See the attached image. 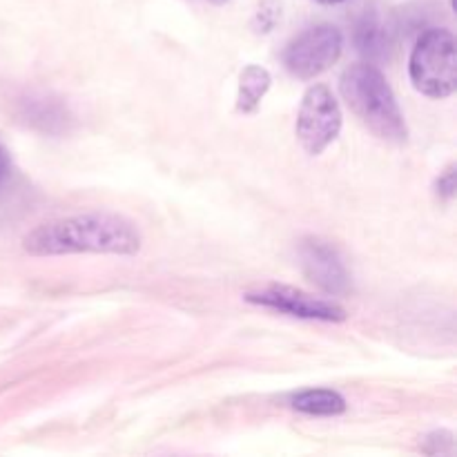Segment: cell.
I'll list each match as a JSON object with an SVG mask.
<instances>
[{"instance_id": "obj_1", "label": "cell", "mask_w": 457, "mask_h": 457, "mask_svg": "<svg viewBox=\"0 0 457 457\" xmlns=\"http://www.w3.org/2000/svg\"><path fill=\"white\" fill-rule=\"evenodd\" d=\"M34 257L54 254H134L141 250V232L129 219L114 212H83L38 226L22 239Z\"/></svg>"}, {"instance_id": "obj_2", "label": "cell", "mask_w": 457, "mask_h": 457, "mask_svg": "<svg viewBox=\"0 0 457 457\" xmlns=\"http://www.w3.org/2000/svg\"><path fill=\"white\" fill-rule=\"evenodd\" d=\"M339 92L353 114L382 141L404 143L409 137L404 114L386 76L369 62L346 67L339 79Z\"/></svg>"}, {"instance_id": "obj_3", "label": "cell", "mask_w": 457, "mask_h": 457, "mask_svg": "<svg viewBox=\"0 0 457 457\" xmlns=\"http://www.w3.org/2000/svg\"><path fill=\"white\" fill-rule=\"evenodd\" d=\"M411 83L431 98H449L457 89V43L449 29L433 27L415 43L409 58Z\"/></svg>"}, {"instance_id": "obj_4", "label": "cell", "mask_w": 457, "mask_h": 457, "mask_svg": "<svg viewBox=\"0 0 457 457\" xmlns=\"http://www.w3.org/2000/svg\"><path fill=\"white\" fill-rule=\"evenodd\" d=\"M342 107L326 85H312L303 94L302 107L297 114L299 143L308 154L317 156L339 137L342 132Z\"/></svg>"}, {"instance_id": "obj_5", "label": "cell", "mask_w": 457, "mask_h": 457, "mask_svg": "<svg viewBox=\"0 0 457 457\" xmlns=\"http://www.w3.org/2000/svg\"><path fill=\"white\" fill-rule=\"evenodd\" d=\"M344 49V36L335 25H315L297 36L284 52V65L293 76L311 80L324 74L339 61Z\"/></svg>"}, {"instance_id": "obj_6", "label": "cell", "mask_w": 457, "mask_h": 457, "mask_svg": "<svg viewBox=\"0 0 457 457\" xmlns=\"http://www.w3.org/2000/svg\"><path fill=\"white\" fill-rule=\"evenodd\" d=\"M245 302L257 303V306L272 308V311L286 312V315L299 317V320H317V321H344L346 311L339 303L328 299L312 297L303 290L293 286H268V288L254 290L245 295Z\"/></svg>"}, {"instance_id": "obj_7", "label": "cell", "mask_w": 457, "mask_h": 457, "mask_svg": "<svg viewBox=\"0 0 457 457\" xmlns=\"http://www.w3.org/2000/svg\"><path fill=\"white\" fill-rule=\"evenodd\" d=\"M299 263L303 268V275L328 295H342L348 290L346 268H344L337 250L330 248L326 241H302V245H299Z\"/></svg>"}, {"instance_id": "obj_8", "label": "cell", "mask_w": 457, "mask_h": 457, "mask_svg": "<svg viewBox=\"0 0 457 457\" xmlns=\"http://www.w3.org/2000/svg\"><path fill=\"white\" fill-rule=\"evenodd\" d=\"M272 85V76L266 67L248 65L239 76V89H237V112L241 114H254L262 105L263 96Z\"/></svg>"}, {"instance_id": "obj_9", "label": "cell", "mask_w": 457, "mask_h": 457, "mask_svg": "<svg viewBox=\"0 0 457 457\" xmlns=\"http://www.w3.org/2000/svg\"><path fill=\"white\" fill-rule=\"evenodd\" d=\"M293 409L306 415L330 418V415H342L346 411V400L330 388H311V391H303L293 397Z\"/></svg>"}, {"instance_id": "obj_10", "label": "cell", "mask_w": 457, "mask_h": 457, "mask_svg": "<svg viewBox=\"0 0 457 457\" xmlns=\"http://www.w3.org/2000/svg\"><path fill=\"white\" fill-rule=\"evenodd\" d=\"M284 16V0H259L253 16V29L257 34H270Z\"/></svg>"}, {"instance_id": "obj_11", "label": "cell", "mask_w": 457, "mask_h": 457, "mask_svg": "<svg viewBox=\"0 0 457 457\" xmlns=\"http://www.w3.org/2000/svg\"><path fill=\"white\" fill-rule=\"evenodd\" d=\"M382 27L375 18L366 16L364 21L357 27V45H360V52L369 54V56H375L382 47Z\"/></svg>"}, {"instance_id": "obj_12", "label": "cell", "mask_w": 457, "mask_h": 457, "mask_svg": "<svg viewBox=\"0 0 457 457\" xmlns=\"http://www.w3.org/2000/svg\"><path fill=\"white\" fill-rule=\"evenodd\" d=\"M437 192H440V196H445V199H451V196L455 195V168H449L442 174L440 181H437Z\"/></svg>"}, {"instance_id": "obj_13", "label": "cell", "mask_w": 457, "mask_h": 457, "mask_svg": "<svg viewBox=\"0 0 457 457\" xmlns=\"http://www.w3.org/2000/svg\"><path fill=\"white\" fill-rule=\"evenodd\" d=\"M12 172V159H9V152L4 150V145L0 143V186L4 183V179Z\"/></svg>"}, {"instance_id": "obj_14", "label": "cell", "mask_w": 457, "mask_h": 457, "mask_svg": "<svg viewBox=\"0 0 457 457\" xmlns=\"http://www.w3.org/2000/svg\"><path fill=\"white\" fill-rule=\"evenodd\" d=\"M317 3L320 4H339V3H344V0H317Z\"/></svg>"}, {"instance_id": "obj_15", "label": "cell", "mask_w": 457, "mask_h": 457, "mask_svg": "<svg viewBox=\"0 0 457 457\" xmlns=\"http://www.w3.org/2000/svg\"><path fill=\"white\" fill-rule=\"evenodd\" d=\"M208 3H212V4H217V7H221V4L230 3V0H208Z\"/></svg>"}]
</instances>
